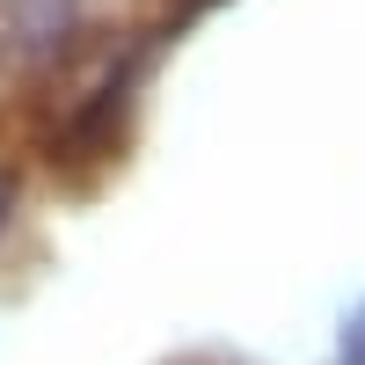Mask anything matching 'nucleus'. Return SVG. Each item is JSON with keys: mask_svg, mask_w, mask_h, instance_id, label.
<instances>
[{"mask_svg": "<svg viewBox=\"0 0 365 365\" xmlns=\"http://www.w3.org/2000/svg\"><path fill=\"white\" fill-rule=\"evenodd\" d=\"M81 44V0H0V88L58 73Z\"/></svg>", "mask_w": 365, "mask_h": 365, "instance_id": "nucleus-1", "label": "nucleus"}, {"mask_svg": "<svg viewBox=\"0 0 365 365\" xmlns=\"http://www.w3.org/2000/svg\"><path fill=\"white\" fill-rule=\"evenodd\" d=\"M344 365H365V314H358V329L344 336Z\"/></svg>", "mask_w": 365, "mask_h": 365, "instance_id": "nucleus-2", "label": "nucleus"}, {"mask_svg": "<svg viewBox=\"0 0 365 365\" xmlns=\"http://www.w3.org/2000/svg\"><path fill=\"white\" fill-rule=\"evenodd\" d=\"M205 8H220V0H175V15H205Z\"/></svg>", "mask_w": 365, "mask_h": 365, "instance_id": "nucleus-3", "label": "nucleus"}, {"mask_svg": "<svg viewBox=\"0 0 365 365\" xmlns=\"http://www.w3.org/2000/svg\"><path fill=\"white\" fill-rule=\"evenodd\" d=\"M0 220H8V182H0Z\"/></svg>", "mask_w": 365, "mask_h": 365, "instance_id": "nucleus-4", "label": "nucleus"}]
</instances>
